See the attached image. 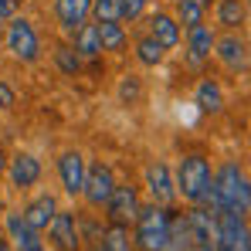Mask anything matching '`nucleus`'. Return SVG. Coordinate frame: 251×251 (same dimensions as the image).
Returning <instances> with one entry per match:
<instances>
[{"mask_svg":"<svg viewBox=\"0 0 251 251\" xmlns=\"http://www.w3.org/2000/svg\"><path fill=\"white\" fill-rule=\"evenodd\" d=\"M251 204V190H248V176L238 163H224L210 176V194L201 207H210V214H238L245 217Z\"/></svg>","mask_w":251,"mask_h":251,"instance_id":"f257e3e1","label":"nucleus"},{"mask_svg":"<svg viewBox=\"0 0 251 251\" xmlns=\"http://www.w3.org/2000/svg\"><path fill=\"white\" fill-rule=\"evenodd\" d=\"M210 163L201 156V153H194V156H183V163L176 170V194L187 201V204H194V207H201L204 201H207L210 194Z\"/></svg>","mask_w":251,"mask_h":251,"instance_id":"f03ea898","label":"nucleus"},{"mask_svg":"<svg viewBox=\"0 0 251 251\" xmlns=\"http://www.w3.org/2000/svg\"><path fill=\"white\" fill-rule=\"evenodd\" d=\"M136 245L139 251H167L170 245V214L167 207H139L136 214Z\"/></svg>","mask_w":251,"mask_h":251,"instance_id":"7ed1b4c3","label":"nucleus"},{"mask_svg":"<svg viewBox=\"0 0 251 251\" xmlns=\"http://www.w3.org/2000/svg\"><path fill=\"white\" fill-rule=\"evenodd\" d=\"M248 221L238 214H217L214 224V251H248Z\"/></svg>","mask_w":251,"mask_h":251,"instance_id":"20e7f679","label":"nucleus"},{"mask_svg":"<svg viewBox=\"0 0 251 251\" xmlns=\"http://www.w3.org/2000/svg\"><path fill=\"white\" fill-rule=\"evenodd\" d=\"M3 41H7V51H10L14 58H21V61H34L38 51H41L31 21H24V17H10V24H7V31H3Z\"/></svg>","mask_w":251,"mask_h":251,"instance_id":"39448f33","label":"nucleus"},{"mask_svg":"<svg viewBox=\"0 0 251 251\" xmlns=\"http://www.w3.org/2000/svg\"><path fill=\"white\" fill-rule=\"evenodd\" d=\"M112 190H116L112 167H105V163H92V167H85L82 194H85V201H88L92 207H105L109 197H112Z\"/></svg>","mask_w":251,"mask_h":251,"instance_id":"423d86ee","label":"nucleus"},{"mask_svg":"<svg viewBox=\"0 0 251 251\" xmlns=\"http://www.w3.org/2000/svg\"><path fill=\"white\" fill-rule=\"evenodd\" d=\"M48 238L58 251H78L82 248V238H78V224H75V214L72 210H58L48 224Z\"/></svg>","mask_w":251,"mask_h":251,"instance_id":"0eeeda50","label":"nucleus"},{"mask_svg":"<svg viewBox=\"0 0 251 251\" xmlns=\"http://www.w3.org/2000/svg\"><path fill=\"white\" fill-rule=\"evenodd\" d=\"M214 54H217L227 68H234V72H245V68H248V44H245V38H238V34L214 38Z\"/></svg>","mask_w":251,"mask_h":251,"instance_id":"6e6552de","label":"nucleus"},{"mask_svg":"<svg viewBox=\"0 0 251 251\" xmlns=\"http://www.w3.org/2000/svg\"><path fill=\"white\" fill-rule=\"evenodd\" d=\"M146 187H150V194H153V204H160V207L173 204V197H176V187H173V176H170L167 163L146 167Z\"/></svg>","mask_w":251,"mask_h":251,"instance_id":"1a4fd4ad","label":"nucleus"},{"mask_svg":"<svg viewBox=\"0 0 251 251\" xmlns=\"http://www.w3.org/2000/svg\"><path fill=\"white\" fill-rule=\"evenodd\" d=\"M105 207H109L112 224H129V221H136V214H139V197H136V187H116Z\"/></svg>","mask_w":251,"mask_h":251,"instance_id":"9d476101","label":"nucleus"},{"mask_svg":"<svg viewBox=\"0 0 251 251\" xmlns=\"http://www.w3.org/2000/svg\"><path fill=\"white\" fill-rule=\"evenodd\" d=\"M54 14H58V24L68 34H75L92 14V0H54Z\"/></svg>","mask_w":251,"mask_h":251,"instance_id":"9b49d317","label":"nucleus"},{"mask_svg":"<svg viewBox=\"0 0 251 251\" xmlns=\"http://www.w3.org/2000/svg\"><path fill=\"white\" fill-rule=\"evenodd\" d=\"M7 173H10V183H14V187L27 190V187H34V183L41 180V163H38L31 153H17V156L7 163Z\"/></svg>","mask_w":251,"mask_h":251,"instance_id":"f8f14e48","label":"nucleus"},{"mask_svg":"<svg viewBox=\"0 0 251 251\" xmlns=\"http://www.w3.org/2000/svg\"><path fill=\"white\" fill-rule=\"evenodd\" d=\"M58 173H61V183H65V190L75 197V194H82V183H85V156L82 153H75V150H68L61 160H58Z\"/></svg>","mask_w":251,"mask_h":251,"instance_id":"ddd939ff","label":"nucleus"},{"mask_svg":"<svg viewBox=\"0 0 251 251\" xmlns=\"http://www.w3.org/2000/svg\"><path fill=\"white\" fill-rule=\"evenodd\" d=\"M187 51H190V61H194V65L207 61L210 54H214V31L204 27V24L187 27Z\"/></svg>","mask_w":251,"mask_h":251,"instance_id":"4468645a","label":"nucleus"},{"mask_svg":"<svg viewBox=\"0 0 251 251\" xmlns=\"http://www.w3.org/2000/svg\"><path fill=\"white\" fill-rule=\"evenodd\" d=\"M54 214H58V201H54L51 194H41L38 201H31V204L24 207V221H27L34 231H44Z\"/></svg>","mask_w":251,"mask_h":251,"instance_id":"2eb2a0df","label":"nucleus"},{"mask_svg":"<svg viewBox=\"0 0 251 251\" xmlns=\"http://www.w3.org/2000/svg\"><path fill=\"white\" fill-rule=\"evenodd\" d=\"M150 38H156L163 48H176V44H180V24H176L170 14H153V21H150Z\"/></svg>","mask_w":251,"mask_h":251,"instance_id":"dca6fc26","label":"nucleus"},{"mask_svg":"<svg viewBox=\"0 0 251 251\" xmlns=\"http://www.w3.org/2000/svg\"><path fill=\"white\" fill-rule=\"evenodd\" d=\"M197 105H201V112H221L224 109V92H221V85L217 82H210V78H204V82L197 85Z\"/></svg>","mask_w":251,"mask_h":251,"instance_id":"f3484780","label":"nucleus"},{"mask_svg":"<svg viewBox=\"0 0 251 251\" xmlns=\"http://www.w3.org/2000/svg\"><path fill=\"white\" fill-rule=\"evenodd\" d=\"M75 54H78V58H99V54H102L95 24H82V27L75 31Z\"/></svg>","mask_w":251,"mask_h":251,"instance_id":"a211bd4d","label":"nucleus"},{"mask_svg":"<svg viewBox=\"0 0 251 251\" xmlns=\"http://www.w3.org/2000/svg\"><path fill=\"white\" fill-rule=\"evenodd\" d=\"M217 21L227 27V31H234V27H241L245 21H248V10H245V0H221L217 3Z\"/></svg>","mask_w":251,"mask_h":251,"instance_id":"6ab92c4d","label":"nucleus"},{"mask_svg":"<svg viewBox=\"0 0 251 251\" xmlns=\"http://www.w3.org/2000/svg\"><path fill=\"white\" fill-rule=\"evenodd\" d=\"M95 31H99V44H102V51H123V44H126L123 24H95Z\"/></svg>","mask_w":251,"mask_h":251,"instance_id":"aec40b11","label":"nucleus"},{"mask_svg":"<svg viewBox=\"0 0 251 251\" xmlns=\"http://www.w3.org/2000/svg\"><path fill=\"white\" fill-rule=\"evenodd\" d=\"M7 231L17 245H27V241H38V231L24 221V214H7Z\"/></svg>","mask_w":251,"mask_h":251,"instance_id":"412c9836","label":"nucleus"},{"mask_svg":"<svg viewBox=\"0 0 251 251\" xmlns=\"http://www.w3.org/2000/svg\"><path fill=\"white\" fill-rule=\"evenodd\" d=\"M92 14H95L99 24H119V21H123L119 0H92Z\"/></svg>","mask_w":251,"mask_h":251,"instance_id":"4be33fe9","label":"nucleus"},{"mask_svg":"<svg viewBox=\"0 0 251 251\" xmlns=\"http://www.w3.org/2000/svg\"><path fill=\"white\" fill-rule=\"evenodd\" d=\"M102 251H132L129 245V231H126V224H112L109 231H105V238H102Z\"/></svg>","mask_w":251,"mask_h":251,"instance_id":"5701e85b","label":"nucleus"},{"mask_svg":"<svg viewBox=\"0 0 251 251\" xmlns=\"http://www.w3.org/2000/svg\"><path fill=\"white\" fill-rule=\"evenodd\" d=\"M163 54H167V48L156 41V38H143V41L136 44V58H139L143 65H160Z\"/></svg>","mask_w":251,"mask_h":251,"instance_id":"b1692460","label":"nucleus"},{"mask_svg":"<svg viewBox=\"0 0 251 251\" xmlns=\"http://www.w3.org/2000/svg\"><path fill=\"white\" fill-rule=\"evenodd\" d=\"M176 24H183V27H194V24H204V7L197 3V0H180L176 3Z\"/></svg>","mask_w":251,"mask_h":251,"instance_id":"393cba45","label":"nucleus"},{"mask_svg":"<svg viewBox=\"0 0 251 251\" xmlns=\"http://www.w3.org/2000/svg\"><path fill=\"white\" fill-rule=\"evenodd\" d=\"M54 58H58V65H61V72H65V75H75V72H78V65H82V58L75 54V48H58V51H54Z\"/></svg>","mask_w":251,"mask_h":251,"instance_id":"a878e982","label":"nucleus"},{"mask_svg":"<svg viewBox=\"0 0 251 251\" xmlns=\"http://www.w3.org/2000/svg\"><path fill=\"white\" fill-rule=\"evenodd\" d=\"M146 3H150V0H119V7H123V21H136V17H143Z\"/></svg>","mask_w":251,"mask_h":251,"instance_id":"bb28decb","label":"nucleus"},{"mask_svg":"<svg viewBox=\"0 0 251 251\" xmlns=\"http://www.w3.org/2000/svg\"><path fill=\"white\" fill-rule=\"evenodd\" d=\"M14 99H17V95H14V88H10L7 82H0V109H10V105H14Z\"/></svg>","mask_w":251,"mask_h":251,"instance_id":"cd10ccee","label":"nucleus"},{"mask_svg":"<svg viewBox=\"0 0 251 251\" xmlns=\"http://www.w3.org/2000/svg\"><path fill=\"white\" fill-rule=\"evenodd\" d=\"M14 14V0H0V21Z\"/></svg>","mask_w":251,"mask_h":251,"instance_id":"c85d7f7f","label":"nucleus"},{"mask_svg":"<svg viewBox=\"0 0 251 251\" xmlns=\"http://www.w3.org/2000/svg\"><path fill=\"white\" fill-rule=\"evenodd\" d=\"M17 251H44V245L38 238V241H27V245H17Z\"/></svg>","mask_w":251,"mask_h":251,"instance_id":"c756f323","label":"nucleus"},{"mask_svg":"<svg viewBox=\"0 0 251 251\" xmlns=\"http://www.w3.org/2000/svg\"><path fill=\"white\" fill-rule=\"evenodd\" d=\"M129 95H139V85H136V82H126L123 85V99H129Z\"/></svg>","mask_w":251,"mask_h":251,"instance_id":"7c9ffc66","label":"nucleus"},{"mask_svg":"<svg viewBox=\"0 0 251 251\" xmlns=\"http://www.w3.org/2000/svg\"><path fill=\"white\" fill-rule=\"evenodd\" d=\"M3 170H7V160H3V153H0V173H3Z\"/></svg>","mask_w":251,"mask_h":251,"instance_id":"2f4dec72","label":"nucleus"},{"mask_svg":"<svg viewBox=\"0 0 251 251\" xmlns=\"http://www.w3.org/2000/svg\"><path fill=\"white\" fill-rule=\"evenodd\" d=\"M0 251H10V248H7V241H3V238H0Z\"/></svg>","mask_w":251,"mask_h":251,"instance_id":"473e14b6","label":"nucleus"},{"mask_svg":"<svg viewBox=\"0 0 251 251\" xmlns=\"http://www.w3.org/2000/svg\"><path fill=\"white\" fill-rule=\"evenodd\" d=\"M88 251H102V248H88Z\"/></svg>","mask_w":251,"mask_h":251,"instance_id":"72a5a7b5","label":"nucleus"},{"mask_svg":"<svg viewBox=\"0 0 251 251\" xmlns=\"http://www.w3.org/2000/svg\"><path fill=\"white\" fill-rule=\"evenodd\" d=\"M0 38H3V31H0Z\"/></svg>","mask_w":251,"mask_h":251,"instance_id":"f704fd0d","label":"nucleus"}]
</instances>
